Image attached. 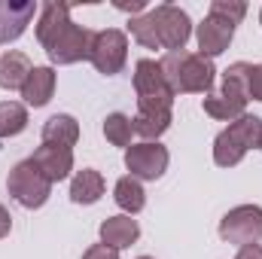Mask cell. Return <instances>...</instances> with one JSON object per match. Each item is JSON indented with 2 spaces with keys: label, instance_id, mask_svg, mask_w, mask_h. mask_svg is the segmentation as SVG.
<instances>
[{
  "label": "cell",
  "instance_id": "obj_16",
  "mask_svg": "<svg viewBox=\"0 0 262 259\" xmlns=\"http://www.w3.org/2000/svg\"><path fill=\"white\" fill-rule=\"evenodd\" d=\"M250 67L253 64H247V61H235V64L226 67L223 70V92L220 95L247 107V101H250Z\"/></svg>",
  "mask_w": 262,
  "mask_h": 259
},
{
  "label": "cell",
  "instance_id": "obj_19",
  "mask_svg": "<svg viewBox=\"0 0 262 259\" xmlns=\"http://www.w3.org/2000/svg\"><path fill=\"white\" fill-rule=\"evenodd\" d=\"M113 198H116V204L122 207V213H140L143 207H146V192H143V186H140V180H134V177H119L116 180V186H113Z\"/></svg>",
  "mask_w": 262,
  "mask_h": 259
},
{
  "label": "cell",
  "instance_id": "obj_17",
  "mask_svg": "<svg viewBox=\"0 0 262 259\" xmlns=\"http://www.w3.org/2000/svg\"><path fill=\"white\" fill-rule=\"evenodd\" d=\"M31 70H34V64L28 61L25 52H18V49L3 52L0 55V89H6V92L18 89L21 92V85H25V79H28Z\"/></svg>",
  "mask_w": 262,
  "mask_h": 259
},
{
  "label": "cell",
  "instance_id": "obj_2",
  "mask_svg": "<svg viewBox=\"0 0 262 259\" xmlns=\"http://www.w3.org/2000/svg\"><path fill=\"white\" fill-rule=\"evenodd\" d=\"M162 73L171 85L174 95H204L213 89V76L216 67L210 58L198 55V52H168L162 61Z\"/></svg>",
  "mask_w": 262,
  "mask_h": 259
},
{
  "label": "cell",
  "instance_id": "obj_7",
  "mask_svg": "<svg viewBox=\"0 0 262 259\" xmlns=\"http://www.w3.org/2000/svg\"><path fill=\"white\" fill-rule=\"evenodd\" d=\"M89 61H92V67H95L98 73H104V76H116V73L125 67V61H128V34L119 31V28L95 31Z\"/></svg>",
  "mask_w": 262,
  "mask_h": 259
},
{
  "label": "cell",
  "instance_id": "obj_13",
  "mask_svg": "<svg viewBox=\"0 0 262 259\" xmlns=\"http://www.w3.org/2000/svg\"><path fill=\"white\" fill-rule=\"evenodd\" d=\"M55 85H58V73H55L52 67H49V64L34 67V70L28 73L25 85H21L25 107H34V110L46 107V104L52 101V95H55Z\"/></svg>",
  "mask_w": 262,
  "mask_h": 259
},
{
  "label": "cell",
  "instance_id": "obj_31",
  "mask_svg": "<svg viewBox=\"0 0 262 259\" xmlns=\"http://www.w3.org/2000/svg\"><path fill=\"white\" fill-rule=\"evenodd\" d=\"M137 259H152V256H137Z\"/></svg>",
  "mask_w": 262,
  "mask_h": 259
},
{
  "label": "cell",
  "instance_id": "obj_32",
  "mask_svg": "<svg viewBox=\"0 0 262 259\" xmlns=\"http://www.w3.org/2000/svg\"><path fill=\"white\" fill-rule=\"evenodd\" d=\"M259 149H262V137H259Z\"/></svg>",
  "mask_w": 262,
  "mask_h": 259
},
{
  "label": "cell",
  "instance_id": "obj_1",
  "mask_svg": "<svg viewBox=\"0 0 262 259\" xmlns=\"http://www.w3.org/2000/svg\"><path fill=\"white\" fill-rule=\"evenodd\" d=\"M37 40L46 49L52 64H76L89 61L95 31L70 21V6L64 3H43L37 18Z\"/></svg>",
  "mask_w": 262,
  "mask_h": 259
},
{
  "label": "cell",
  "instance_id": "obj_30",
  "mask_svg": "<svg viewBox=\"0 0 262 259\" xmlns=\"http://www.w3.org/2000/svg\"><path fill=\"white\" fill-rule=\"evenodd\" d=\"M259 25H262V9H259Z\"/></svg>",
  "mask_w": 262,
  "mask_h": 259
},
{
  "label": "cell",
  "instance_id": "obj_27",
  "mask_svg": "<svg viewBox=\"0 0 262 259\" xmlns=\"http://www.w3.org/2000/svg\"><path fill=\"white\" fill-rule=\"evenodd\" d=\"M235 259H262V244H244V247H238V256Z\"/></svg>",
  "mask_w": 262,
  "mask_h": 259
},
{
  "label": "cell",
  "instance_id": "obj_9",
  "mask_svg": "<svg viewBox=\"0 0 262 259\" xmlns=\"http://www.w3.org/2000/svg\"><path fill=\"white\" fill-rule=\"evenodd\" d=\"M168 162H171V153L159 140L131 143L125 149V168L131 171L134 180H159L168 171Z\"/></svg>",
  "mask_w": 262,
  "mask_h": 259
},
{
  "label": "cell",
  "instance_id": "obj_3",
  "mask_svg": "<svg viewBox=\"0 0 262 259\" xmlns=\"http://www.w3.org/2000/svg\"><path fill=\"white\" fill-rule=\"evenodd\" d=\"M134 95H137V113L149 116H174V92L162 73V64L152 58H140L134 64Z\"/></svg>",
  "mask_w": 262,
  "mask_h": 259
},
{
  "label": "cell",
  "instance_id": "obj_12",
  "mask_svg": "<svg viewBox=\"0 0 262 259\" xmlns=\"http://www.w3.org/2000/svg\"><path fill=\"white\" fill-rule=\"evenodd\" d=\"M31 162H34V165L43 171V177L55 186V183L67 180L70 171H73V149H67V146H55V143H43V146L34 149Z\"/></svg>",
  "mask_w": 262,
  "mask_h": 259
},
{
  "label": "cell",
  "instance_id": "obj_15",
  "mask_svg": "<svg viewBox=\"0 0 262 259\" xmlns=\"http://www.w3.org/2000/svg\"><path fill=\"white\" fill-rule=\"evenodd\" d=\"M104 189H107V183H104L101 171L82 168V171H76L73 180H70V201H73V204H95V201H101Z\"/></svg>",
  "mask_w": 262,
  "mask_h": 259
},
{
  "label": "cell",
  "instance_id": "obj_6",
  "mask_svg": "<svg viewBox=\"0 0 262 259\" xmlns=\"http://www.w3.org/2000/svg\"><path fill=\"white\" fill-rule=\"evenodd\" d=\"M6 192H9V198H12L15 204H21L25 210H37V207H43V204L49 201L52 183L43 177V171H40L31 159H25V162H18V165L9 171V177H6Z\"/></svg>",
  "mask_w": 262,
  "mask_h": 259
},
{
  "label": "cell",
  "instance_id": "obj_4",
  "mask_svg": "<svg viewBox=\"0 0 262 259\" xmlns=\"http://www.w3.org/2000/svg\"><path fill=\"white\" fill-rule=\"evenodd\" d=\"M259 137H262V119L244 113L241 119L229 122V128H223L213 137V162L220 168L241 165L250 149H259Z\"/></svg>",
  "mask_w": 262,
  "mask_h": 259
},
{
  "label": "cell",
  "instance_id": "obj_26",
  "mask_svg": "<svg viewBox=\"0 0 262 259\" xmlns=\"http://www.w3.org/2000/svg\"><path fill=\"white\" fill-rule=\"evenodd\" d=\"M250 98L262 104V64L250 67Z\"/></svg>",
  "mask_w": 262,
  "mask_h": 259
},
{
  "label": "cell",
  "instance_id": "obj_18",
  "mask_svg": "<svg viewBox=\"0 0 262 259\" xmlns=\"http://www.w3.org/2000/svg\"><path fill=\"white\" fill-rule=\"evenodd\" d=\"M79 140V122L70 113H55L46 119L43 125V143H55V146H67L73 149Z\"/></svg>",
  "mask_w": 262,
  "mask_h": 259
},
{
  "label": "cell",
  "instance_id": "obj_14",
  "mask_svg": "<svg viewBox=\"0 0 262 259\" xmlns=\"http://www.w3.org/2000/svg\"><path fill=\"white\" fill-rule=\"evenodd\" d=\"M137 238H140V226L128 213H116V217H107L101 223V244H107L113 250H125Z\"/></svg>",
  "mask_w": 262,
  "mask_h": 259
},
{
  "label": "cell",
  "instance_id": "obj_28",
  "mask_svg": "<svg viewBox=\"0 0 262 259\" xmlns=\"http://www.w3.org/2000/svg\"><path fill=\"white\" fill-rule=\"evenodd\" d=\"M12 232V217H9V210L0 204V238H6Z\"/></svg>",
  "mask_w": 262,
  "mask_h": 259
},
{
  "label": "cell",
  "instance_id": "obj_22",
  "mask_svg": "<svg viewBox=\"0 0 262 259\" xmlns=\"http://www.w3.org/2000/svg\"><path fill=\"white\" fill-rule=\"evenodd\" d=\"M104 137L113 143V146H131V137H134V125H131V116L125 113H110L104 119Z\"/></svg>",
  "mask_w": 262,
  "mask_h": 259
},
{
  "label": "cell",
  "instance_id": "obj_8",
  "mask_svg": "<svg viewBox=\"0 0 262 259\" xmlns=\"http://www.w3.org/2000/svg\"><path fill=\"white\" fill-rule=\"evenodd\" d=\"M220 238L226 244L244 247L262 241V207L259 204H238L220 220Z\"/></svg>",
  "mask_w": 262,
  "mask_h": 259
},
{
  "label": "cell",
  "instance_id": "obj_23",
  "mask_svg": "<svg viewBox=\"0 0 262 259\" xmlns=\"http://www.w3.org/2000/svg\"><path fill=\"white\" fill-rule=\"evenodd\" d=\"M171 122H174V116H149V113H137L131 119L134 134H140L143 140H159L165 131L171 128Z\"/></svg>",
  "mask_w": 262,
  "mask_h": 259
},
{
  "label": "cell",
  "instance_id": "obj_10",
  "mask_svg": "<svg viewBox=\"0 0 262 259\" xmlns=\"http://www.w3.org/2000/svg\"><path fill=\"white\" fill-rule=\"evenodd\" d=\"M37 15L34 0H0V46L18 40Z\"/></svg>",
  "mask_w": 262,
  "mask_h": 259
},
{
  "label": "cell",
  "instance_id": "obj_25",
  "mask_svg": "<svg viewBox=\"0 0 262 259\" xmlns=\"http://www.w3.org/2000/svg\"><path fill=\"white\" fill-rule=\"evenodd\" d=\"M82 259H119V250H113V247H107V244H92Z\"/></svg>",
  "mask_w": 262,
  "mask_h": 259
},
{
  "label": "cell",
  "instance_id": "obj_21",
  "mask_svg": "<svg viewBox=\"0 0 262 259\" xmlns=\"http://www.w3.org/2000/svg\"><path fill=\"white\" fill-rule=\"evenodd\" d=\"M201 110H204L210 119H220V122H235V119L244 116V104H235V101H229V98H223V95H207V98L201 101Z\"/></svg>",
  "mask_w": 262,
  "mask_h": 259
},
{
  "label": "cell",
  "instance_id": "obj_24",
  "mask_svg": "<svg viewBox=\"0 0 262 259\" xmlns=\"http://www.w3.org/2000/svg\"><path fill=\"white\" fill-rule=\"evenodd\" d=\"M210 15L229 21V25H238L244 15H247V3L244 0H213L210 3Z\"/></svg>",
  "mask_w": 262,
  "mask_h": 259
},
{
  "label": "cell",
  "instance_id": "obj_29",
  "mask_svg": "<svg viewBox=\"0 0 262 259\" xmlns=\"http://www.w3.org/2000/svg\"><path fill=\"white\" fill-rule=\"evenodd\" d=\"M116 9H122V12H131V18H134V12H143V9H146V0H131V3H116Z\"/></svg>",
  "mask_w": 262,
  "mask_h": 259
},
{
  "label": "cell",
  "instance_id": "obj_20",
  "mask_svg": "<svg viewBox=\"0 0 262 259\" xmlns=\"http://www.w3.org/2000/svg\"><path fill=\"white\" fill-rule=\"evenodd\" d=\"M28 128V107L18 101H0V140Z\"/></svg>",
  "mask_w": 262,
  "mask_h": 259
},
{
  "label": "cell",
  "instance_id": "obj_5",
  "mask_svg": "<svg viewBox=\"0 0 262 259\" xmlns=\"http://www.w3.org/2000/svg\"><path fill=\"white\" fill-rule=\"evenodd\" d=\"M146 18L152 21L159 49H168V52H183L186 49V43L192 37V18H189L186 9H180L174 3H159L156 9L146 12Z\"/></svg>",
  "mask_w": 262,
  "mask_h": 259
},
{
  "label": "cell",
  "instance_id": "obj_11",
  "mask_svg": "<svg viewBox=\"0 0 262 259\" xmlns=\"http://www.w3.org/2000/svg\"><path fill=\"white\" fill-rule=\"evenodd\" d=\"M232 37H235V25H229V21H223V18H216V15H204V21L198 25L195 31V40H198V55H204V58H216V55H223L226 49H229V43H232Z\"/></svg>",
  "mask_w": 262,
  "mask_h": 259
}]
</instances>
